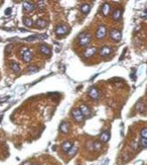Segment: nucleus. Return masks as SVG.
<instances>
[{"label": "nucleus", "mask_w": 147, "mask_h": 165, "mask_svg": "<svg viewBox=\"0 0 147 165\" xmlns=\"http://www.w3.org/2000/svg\"><path fill=\"white\" fill-rule=\"evenodd\" d=\"M22 56H23V59H24V61L25 63H29L31 60V58H32L31 52L28 49H24V51L22 53Z\"/></svg>", "instance_id": "0eeeda50"}, {"label": "nucleus", "mask_w": 147, "mask_h": 165, "mask_svg": "<svg viewBox=\"0 0 147 165\" xmlns=\"http://www.w3.org/2000/svg\"><path fill=\"white\" fill-rule=\"evenodd\" d=\"M122 16V10H120V9H118V10H116L113 12L112 14V18L113 20L115 21H118L120 19V18H121Z\"/></svg>", "instance_id": "a211bd4d"}, {"label": "nucleus", "mask_w": 147, "mask_h": 165, "mask_svg": "<svg viewBox=\"0 0 147 165\" xmlns=\"http://www.w3.org/2000/svg\"><path fill=\"white\" fill-rule=\"evenodd\" d=\"M79 111H81V113L83 114L84 117H88L90 115V109L88 106L84 105V104H81L80 107H79Z\"/></svg>", "instance_id": "1a4fd4ad"}, {"label": "nucleus", "mask_w": 147, "mask_h": 165, "mask_svg": "<svg viewBox=\"0 0 147 165\" xmlns=\"http://www.w3.org/2000/svg\"><path fill=\"white\" fill-rule=\"evenodd\" d=\"M38 71V68L36 67V66H31V67L28 68V72L29 73H35Z\"/></svg>", "instance_id": "a878e982"}, {"label": "nucleus", "mask_w": 147, "mask_h": 165, "mask_svg": "<svg viewBox=\"0 0 147 165\" xmlns=\"http://www.w3.org/2000/svg\"><path fill=\"white\" fill-rule=\"evenodd\" d=\"M71 147H72V143H71V142H69V141L64 142V143H62V145H61L62 149H63L64 151H65V152H68V151L71 149Z\"/></svg>", "instance_id": "dca6fc26"}, {"label": "nucleus", "mask_w": 147, "mask_h": 165, "mask_svg": "<svg viewBox=\"0 0 147 165\" xmlns=\"http://www.w3.org/2000/svg\"><path fill=\"white\" fill-rule=\"evenodd\" d=\"M67 32H68L67 25H64V24L63 25H58L55 30V33L57 34V36H58V37H61V36L65 35Z\"/></svg>", "instance_id": "20e7f679"}, {"label": "nucleus", "mask_w": 147, "mask_h": 165, "mask_svg": "<svg viewBox=\"0 0 147 165\" xmlns=\"http://www.w3.org/2000/svg\"><path fill=\"white\" fill-rule=\"evenodd\" d=\"M110 12H111V5L107 3L104 4L103 6H102V13H103V15L105 17H106L110 14Z\"/></svg>", "instance_id": "f8f14e48"}, {"label": "nucleus", "mask_w": 147, "mask_h": 165, "mask_svg": "<svg viewBox=\"0 0 147 165\" xmlns=\"http://www.w3.org/2000/svg\"><path fill=\"white\" fill-rule=\"evenodd\" d=\"M88 94H89V96L91 99H97L99 96V90H97V88H95V87H91V88L89 90V92H88Z\"/></svg>", "instance_id": "423d86ee"}, {"label": "nucleus", "mask_w": 147, "mask_h": 165, "mask_svg": "<svg viewBox=\"0 0 147 165\" xmlns=\"http://www.w3.org/2000/svg\"><path fill=\"white\" fill-rule=\"evenodd\" d=\"M72 117L73 118L75 119V120L77 121V122H82L83 120H84V116H83V114L81 113V111H79V109H74L72 111Z\"/></svg>", "instance_id": "39448f33"}, {"label": "nucleus", "mask_w": 147, "mask_h": 165, "mask_svg": "<svg viewBox=\"0 0 147 165\" xmlns=\"http://www.w3.org/2000/svg\"><path fill=\"white\" fill-rule=\"evenodd\" d=\"M78 43L82 46H85V45L89 44L90 42V36L87 32H82L81 34L78 35Z\"/></svg>", "instance_id": "f257e3e1"}, {"label": "nucleus", "mask_w": 147, "mask_h": 165, "mask_svg": "<svg viewBox=\"0 0 147 165\" xmlns=\"http://www.w3.org/2000/svg\"><path fill=\"white\" fill-rule=\"evenodd\" d=\"M23 7H24V9L25 10V11H27V12H31V11H33L34 9H35V6H34L33 4L30 3V2H28V1H25L23 3Z\"/></svg>", "instance_id": "9d476101"}, {"label": "nucleus", "mask_w": 147, "mask_h": 165, "mask_svg": "<svg viewBox=\"0 0 147 165\" xmlns=\"http://www.w3.org/2000/svg\"><path fill=\"white\" fill-rule=\"evenodd\" d=\"M77 151H78V148L77 147H71V149H70V150L67 152L68 155H69V156H73V155L77 153Z\"/></svg>", "instance_id": "5701e85b"}, {"label": "nucleus", "mask_w": 147, "mask_h": 165, "mask_svg": "<svg viewBox=\"0 0 147 165\" xmlns=\"http://www.w3.org/2000/svg\"><path fill=\"white\" fill-rule=\"evenodd\" d=\"M110 36H111V37H112V39L113 41L118 42V41L121 40V38H122L121 32L118 31V30H116V29H113V30L111 31Z\"/></svg>", "instance_id": "7ed1b4c3"}, {"label": "nucleus", "mask_w": 147, "mask_h": 165, "mask_svg": "<svg viewBox=\"0 0 147 165\" xmlns=\"http://www.w3.org/2000/svg\"><path fill=\"white\" fill-rule=\"evenodd\" d=\"M36 39H37V35H32V36H30V37H26V38L24 39V40H26V41H28V42H31V41L36 40Z\"/></svg>", "instance_id": "cd10ccee"}, {"label": "nucleus", "mask_w": 147, "mask_h": 165, "mask_svg": "<svg viewBox=\"0 0 147 165\" xmlns=\"http://www.w3.org/2000/svg\"><path fill=\"white\" fill-rule=\"evenodd\" d=\"M37 39H39V40H44V39H46L48 37V36L46 34H41V35H37Z\"/></svg>", "instance_id": "c756f323"}, {"label": "nucleus", "mask_w": 147, "mask_h": 165, "mask_svg": "<svg viewBox=\"0 0 147 165\" xmlns=\"http://www.w3.org/2000/svg\"><path fill=\"white\" fill-rule=\"evenodd\" d=\"M11 69L14 73H18L20 71V67L17 63H12L11 64Z\"/></svg>", "instance_id": "aec40b11"}, {"label": "nucleus", "mask_w": 147, "mask_h": 165, "mask_svg": "<svg viewBox=\"0 0 147 165\" xmlns=\"http://www.w3.org/2000/svg\"><path fill=\"white\" fill-rule=\"evenodd\" d=\"M112 52V49L110 46H104L103 48H101V50H99V54L101 57H106L108 55L111 54Z\"/></svg>", "instance_id": "9b49d317"}, {"label": "nucleus", "mask_w": 147, "mask_h": 165, "mask_svg": "<svg viewBox=\"0 0 147 165\" xmlns=\"http://www.w3.org/2000/svg\"><path fill=\"white\" fill-rule=\"evenodd\" d=\"M97 51V49L95 47H90V48H87L84 52V57L86 58H91L94 54Z\"/></svg>", "instance_id": "6e6552de"}, {"label": "nucleus", "mask_w": 147, "mask_h": 165, "mask_svg": "<svg viewBox=\"0 0 147 165\" xmlns=\"http://www.w3.org/2000/svg\"><path fill=\"white\" fill-rule=\"evenodd\" d=\"M106 36V28L105 25H100L96 31V37L97 39H102Z\"/></svg>", "instance_id": "f03ea898"}, {"label": "nucleus", "mask_w": 147, "mask_h": 165, "mask_svg": "<svg viewBox=\"0 0 147 165\" xmlns=\"http://www.w3.org/2000/svg\"><path fill=\"white\" fill-rule=\"evenodd\" d=\"M140 144L142 145V147L147 148V138H144V137L141 138V140H140Z\"/></svg>", "instance_id": "bb28decb"}, {"label": "nucleus", "mask_w": 147, "mask_h": 165, "mask_svg": "<svg viewBox=\"0 0 147 165\" xmlns=\"http://www.w3.org/2000/svg\"><path fill=\"white\" fill-rule=\"evenodd\" d=\"M24 24L27 27H31L33 25V20L31 18H24V21H23Z\"/></svg>", "instance_id": "4be33fe9"}, {"label": "nucleus", "mask_w": 147, "mask_h": 165, "mask_svg": "<svg viewBox=\"0 0 147 165\" xmlns=\"http://www.w3.org/2000/svg\"><path fill=\"white\" fill-rule=\"evenodd\" d=\"M24 165H33V164L31 163V162H24Z\"/></svg>", "instance_id": "473e14b6"}, {"label": "nucleus", "mask_w": 147, "mask_h": 165, "mask_svg": "<svg viewBox=\"0 0 147 165\" xmlns=\"http://www.w3.org/2000/svg\"><path fill=\"white\" fill-rule=\"evenodd\" d=\"M11 11H12V10H11V8H7L6 10L5 11V16H10V15L11 14Z\"/></svg>", "instance_id": "7c9ffc66"}, {"label": "nucleus", "mask_w": 147, "mask_h": 165, "mask_svg": "<svg viewBox=\"0 0 147 165\" xmlns=\"http://www.w3.org/2000/svg\"><path fill=\"white\" fill-rule=\"evenodd\" d=\"M40 52L42 53L43 55H44V56H49L52 51H51V49L49 48L47 45L42 44L40 46Z\"/></svg>", "instance_id": "4468645a"}, {"label": "nucleus", "mask_w": 147, "mask_h": 165, "mask_svg": "<svg viewBox=\"0 0 147 165\" xmlns=\"http://www.w3.org/2000/svg\"><path fill=\"white\" fill-rule=\"evenodd\" d=\"M37 7L40 11H44L45 9V2L44 1H39L37 3Z\"/></svg>", "instance_id": "393cba45"}, {"label": "nucleus", "mask_w": 147, "mask_h": 165, "mask_svg": "<svg viewBox=\"0 0 147 165\" xmlns=\"http://www.w3.org/2000/svg\"><path fill=\"white\" fill-rule=\"evenodd\" d=\"M141 136L144 138H147V128H144L141 130Z\"/></svg>", "instance_id": "c85d7f7f"}, {"label": "nucleus", "mask_w": 147, "mask_h": 165, "mask_svg": "<svg viewBox=\"0 0 147 165\" xmlns=\"http://www.w3.org/2000/svg\"><path fill=\"white\" fill-rule=\"evenodd\" d=\"M36 24L38 28H41V29H44L47 26V22L42 18H38L37 21H36Z\"/></svg>", "instance_id": "f3484780"}, {"label": "nucleus", "mask_w": 147, "mask_h": 165, "mask_svg": "<svg viewBox=\"0 0 147 165\" xmlns=\"http://www.w3.org/2000/svg\"><path fill=\"white\" fill-rule=\"evenodd\" d=\"M102 148V143L99 141H95L93 142V144H92V149L96 151H99Z\"/></svg>", "instance_id": "412c9836"}, {"label": "nucleus", "mask_w": 147, "mask_h": 165, "mask_svg": "<svg viewBox=\"0 0 147 165\" xmlns=\"http://www.w3.org/2000/svg\"><path fill=\"white\" fill-rule=\"evenodd\" d=\"M131 147H132L134 149H137V143H133L132 144H131Z\"/></svg>", "instance_id": "2f4dec72"}, {"label": "nucleus", "mask_w": 147, "mask_h": 165, "mask_svg": "<svg viewBox=\"0 0 147 165\" xmlns=\"http://www.w3.org/2000/svg\"><path fill=\"white\" fill-rule=\"evenodd\" d=\"M59 130L62 133L67 134L68 132H69V124L66 122H62V124H60Z\"/></svg>", "instance_id": "ddd939ff"}, {"label": "nucleus", "mask_w": 147, "mask_h": 165, "mask_svg": "<svg viewBox=\"0 0 147 165\" xmlns=\"http://www.w3.org/2000/svg\"><path fill=\"white\" fill-rule=\"evenodd\" d=\"M90 11V5L88 4H84V5H81V11H82L84 14H88Z\"/></svg>", "instance_id": "6ab92c4d"}, {"label": "nucleus", "mask_w": 147, "mask_h": 165, "mask_svg": "<svg viewBox=\"0 0 147 165\" xmlns=\"http://www.w3.org/2000/svg\"><path fill=\"white\" fill-rule=\"evenodd\" d=\"M11 50H12V45L11 44L6 45V47H5V54L6 55V56H9L11 53Z\"/></svg>", "instance_id": "b1692460"}, {"label": "nucleus", "mask_w": 147, "mask_h": 165, "mask_svg": "<svg viewBox=\"0 0 147 165\" xmlns=\"http://www.w3.org/2000/svg\"><path fill=\"white\" fill-rule=\"evenodd\" d=\"M100 141L103 142V143H107L110 139V133L108 131H104L102 132L100 135Z\"/></svg>", "instance_id": "2eb2a0df"}]
</instances>
